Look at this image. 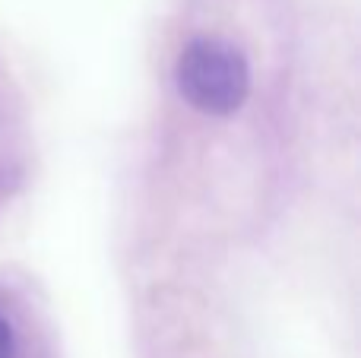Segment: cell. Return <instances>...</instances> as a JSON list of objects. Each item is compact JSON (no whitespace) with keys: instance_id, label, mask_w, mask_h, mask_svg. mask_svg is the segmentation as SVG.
<instances>
[{"instance_id":"obj_1","label":"cell","mask_w":361,"mask_h":358,"mask_svg":"<svg viewBox=\"0 0 361 358\" xmlns=\"http://www.w3.org/2000/svg\"><path fill=\"white\" fill-rule=\"evenodd\" d=\"M178 89L203 114H231L250 92V67L235 44L222 38H193L178 57Z\"/></svg>"},{"instance_id":"obj_2","label":"cell","mask_w":361,"mask_h":358,"mask_svg":"<svg viewBox=\"0 0 361 358\" xmlns=\"http://www.w3.org/2000/svg\"><path fill=\"white\" fill-rule=\"evenodd\" d=\"M0 358H13V330L4 317H0Z\"/></svg>"}]
</instances>
